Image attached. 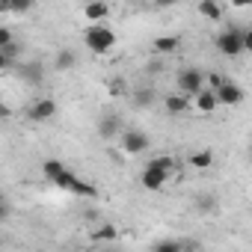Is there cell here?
Here are the masks:
<instances>
[{"label":"cell","mask_w":252,"mask_h":252,"mask_svg":"<svg viewBox=\"0 0 252 252\" xmlns=\"http://www.w3.org/2000/svg\"><path fill=\"white\" fill-rule=\"evenodd\" d=\"M128 92V80L125 77H113L110 80V95H125Z\"/></svg>","instance_id":"cell-24"},{"label":"cell","mask_w":252,"mask_h":252,"mask_svg":"<svg viewBox=\"0 0 252 252\" xmlns=\"http://www.w3.org/2000/svg\"><path fill=\"white\" fill-rule=\"evenodd\" d=\"M217 98H220V104H225V107H237V104L243 101V89H240L237 83L225 80V83L217 89Z\"/></svg>","instance_id":"cell-9"},{"label":"cell","mask_w":252,"mask_h":252,"mask_svg":"<svg viewBox=\"0 0 252 252\" xmlns=\"http://www.w3.org/2000/svg\"><path fill=\"white\" fill-rule=\"evenodd\" d=\"M169 175H172V172H166V169H160V166L149 163V166L140 172V184H143L146 190H160V187L169 181Z\"/></svg>","instance_id":"cell-5"},{"label":"cell","mask_w":252,"mask_h":252,"mask_svg":"<svg viewBox=\"0 0 252 252\" xmlns=\"http://www.w3.org/2000/svg\"><path fill=\"white\" fill-rule=\"evenodd\" d=\"M9 42H12V30H9V27H3V30H0V48L9 45Z\"/></svg>","instance_id":"cell-27"},{"label":"cell","mask_w":252,"mask_h":252,"mask_svg":"<svg viewBox=\"0 0 252 252\" xmlns=\"http://www.w3.org/2000/svg\"><path fill=\"white\" fill-rule=\"evenodd\" d=\"M74 65H77V57H74L71 48H63V51L54 57V68H57V71H68V68H74Z\"/></svg>","instance_id":"cell-14"},{"label":"cell","mask_w":252,"mask_h":252,"mask_svg":"<svg viewBox=\"0 0 252 252\" xmlns=\"http://www.w3.org/2000/svg\"><path fill=\"white\" fill-rule=\"evenodd\" d=\"M27 116H30L33 122H48V119L57 116V101H54V98H39V101L27 110Z\"/></svg>","instance_id":"cell-7"},{"label":"cell","mask_w":252,"mask_h":252,"mask_svg":"<svg viewBox=\"0 0 252 252\" xmlns=\"http://www.w3.org/2000/svg\"><path fill=\"white\" fill-rule=\"evenodd\" d=\"M178 0H155V6H160V9H166V6H175Z\"/></svg>","instance_id":"cell-29"},{"label":"cell","mask_w":252,"mask_h":252,"mask_svg":"<svg viewBox=\"0 0 252 252\" xmlns=\"http://www.w3.org/2000/svg\"><path fill=\"white\" fill-rule=\"evenodd\" d=\"M187 243H178V240H158L155 243V249H160V252H178V249H184Z\"/></svg>","instance_id":"cell-23"},{"label":"cell","mask_w":252,"mask_h":252,"mask_svg":"<svg viewBox=\"0 0 252 252\" xmlns=\"http://www.w3.org/2000/svg\"><path fill=\"white\" fill-rule=\"evenodd\" d=\"M222 83H225V77H220V74H211V77H208V89H214V92H217Z\"/></svg>","instance_id":"cell-26"},{"label":"cell","mask_w":252,"mask_h":252,"mask_svg":"<svg viewBox=\"0 0 252 252\" xmlns=\"http://www.w3.org/2000/svg\"><path fill=\"white\" fill-rule=\"evenodd\" d=\"M122 149H125V155H143L149 149V137L143 131H125L122 134Z\"/></svg>","instance_id":"cell-6"},{"label":"cell","mask_w":252,"mask_h":252,"mask_svg":"<svg viewBox=\"0 0 252 252\" xmlns=\"http://www.w3.org/2000/svg\"><path fill=\"white\" fill-rule=\"evenodd\" d=\"M178 45H181L178 36H160V39H155V51L158 54H172V51H178Z\"/></svg>","instance_id":"cell-20"},{"label":"cell","mask_w":252,"mask_h":252,"mask_svg":"<svg viewBox=\"0 0 252 252\" xmlns=\"http://www.w3.org/2000/svg\"><path fill=\"white\" fill-rule=\"evenodd\" d=\"M199 15L208 18V21H220L222 18V6L217 3V0H202V3H199Z\"/></svg>","instance_id":"cell-16"},{"label":"cell","mask_w":252,"mask_h":252,"mask_svg":"<svg viewBox=\"0 0 252 252\" xmlns=\"http://www.w3.org/2000/svg\"><path fill=\"white\" fill-rule=\"evenodd\" d=\"M217 51L225 54V57H240V54L246 51V45H243V30H237V27L222 30V33L217 36Z\"/></svg>","instance_id":"cell-4"},{"label":"cell","mask_w":252,"mask_h":252,"mask_svg":"<svg viewBox=\"0 0 252 252\" xmlns=\"http://www.w3.org/2000/svg\"><path fill=\"white\" fill-rule=\"evenodd\" d=\"M116 237H119V228L110 225V222H104V225H98V228L92 231V240H95V243H110V240H116Z\"/></svg>","instance_id":"cell-18"},{"label":"cell","mask_w":252,"mask_h":252,"mask_svg":"<svg viewBox=\"0 0 252 252\" xmlns=\"http://www.w3.org/2000/svg\"><path fill=\"white\" fill-rule=\"evenodd\" d=\"M152 163H155V166H160V169H166V172H172V158H166V155H160V158H155Z\"/></svg>","instance_id":"cell-25"},{"label":"cell","mask_w":252,"mask_h":252,"mask_svg":"<svg viewBox=\"0 0 252 252\" xmlns=\"http://www.w3.org/2000/svg\"><path fill=\"white\" fill-rule=\"evenodd\" d=\"M231 3H234L237 9H246V6H252V0H231Z\"/></svg>","instance_id":"cell-30"},{"label":"cell","mask_w":252,"mask_h":252,"mask_svg":"<svg viewBox=\"0 0 252 252\" xmlns=\"http://www.w3.org/2000/svg\"><path fill=\"white\" fill-rule=\"evenodd\" d=\"M42 172H45V178H48V181H57V178L65 172V166H63V160H57V158H48V160L42 163Z\"/></svg>","instance_id":"cell-19"},{"label":"cell","mask_w":252,"mask_h":252,"mask_svg":"<svg viewBox=\"0 0 252 252\" xmlns=\"http://www.w3.org/2000/svg\"><path fill=\"white\" fill-rule=\"evenodd\" d=\"M60 190H68V193H74V196H83V199H95L98 196V190H95V184H86V181H80L71 169H65L57 181H54Z\"/></svg>","instance_id":"cell-3"},{"label":"cell","mask_w":252,"mask_h":252,"mask_svg":"<svg viewBox=\"0 0 252 252\" xmlns=\"http://www.w3.org/2000/svg\"><path fill=\"white\" fill-rule=\"evenodd\" d=\"M134 101H137L140 107H152V104H155V89H137V92H134Z\"/></svg>","instance_id":"cell-22"},{"label":"cell","mask_w":252,"mask_h":252,"mask_svg":"<svg viewBox=\"0 0 252 252\" xmlns=\"http://www.w3.org/2000/svg\"><path fill=\"white\" fill-rule=\"evenodd\" d=\"M249 160H252V143H249Z\"/></svg>","instance_id":"cell-32"},{"label":"cell","mask_w":252,"mask_h":252,"mask_svg":"<svg viewBox=\"0 0 252 252\" xmlns=\"http://www.w3.org/2000/svg\"><path fill=\"white\" fill-rule=\"evenodd\" d=\"M83 39H86V48L92 54H107V51L116 48V33L110 27H104V24H89V30L83 33Z\"/></svg>","instance_id":"cell-1"},{"label":"cell","mask_w":252,"mask_h":252,"mask_svg":"<svg viewBox=\"0 0 252 252\" xmlns=\"http://www.w3.org/2000/svg\"><path fill=\"white\" fill-rule=\"evenodd\" d=\"M163 107H166V113H169V116H181V113H187V110L193 107V95H184V92L166 95Z\"/></svg>","instance_id":"cell-10"},{"label":"cell","mask_w":252,"mask_h":252,"mask_svg":"<svg viewBox=\"0 0 252 252\" xmlns=\"http://www.w3.org/2000/svg\"><path fill=\"white\" fill-rule=\"evenodd\" d=\"M243 45H246V51L252 54V27H249V30H243Z\"/></svg>","instance_id":"cell-28"},{"label":"cell","mask_w":252,"mask_h":252,"mask_svg":"<svg viewBox=\"0 0 252 252\" xmlns=\"http://www.w3.org/2000/svg\"><path fill=\"white\" fill-rule=\"evenodd\" d=\"M119 134H122V119H119L116 113H107V116L98 119V137H101V140H113V137H119Z\"/></svg>","instance_id":"cell-8"},{"label":"cell","mask_w":252,"mask_h":252,"mask_svg":"<svg viewBox=\"0 0 252 252\" xmlns=\"http://www.w3.org/2000/svg\"><path fill=\"white\" fill-rule=\"evenodd\" d=\"M30 9H33V0H0V12H18V15H24Z\"/></svg>","instance_id":"cell-17"},{"label":"cell","mask_w":252,"mask_h":252,"mask_svg":"<svg viewBox=\"0 0 252 252\" xmlns=\"http://www.w3.org/2000/svg\"><path fill=\"white\" fill-rule=\"evenodd\" d=\"M18 74H21L27 83L39 86V83H42V77H45V65H42V63H36V60H30V63H21V65H18Z\"/></svg>","instance_id":"cell-11"},{"label":"cell","mask_w":252,"mask_h":252,"mask_svg":"<svg viewBox=\"0 0 252 252\" xmlns=\"http://www.w3.org/2000/svg\"><path fill=\"white\" fill-rule=\"evenodd\" d=\"M160 68H163V65H160V60H152V65H149V71H152V74H158Z\"/></svg>","instance_id":"cell-31"},{"label":"cell","mask_w":252,"mask_h":252,"mask_svg":"<svg viewBox=\"0 0 252 252\" xmlns=\"http://www.w3.org/2000/svg\"><path fill=\"white\" fill-rule=\"evenodd\" d=\"M193 107H196L199 113H214V110L220 107V98H217V92H214V89H208V86H205V89L193 98Z\"/></svg>","instance_id":"cell-12"},{"label":"cell","mask_w":252,"mask_h":252,"mask_svg":"<svg viewBox=\"0 0 252 252\" xmlns=\"http://www.w3.org/2000/svg\"><path fill=\"white\" fill-rule=\"evenodd\" d=\"M83 15H86V21H89V24H101V21L110 15V6L104 3V0H92V3H86Z\"/></svg>","instance_id":"cell-13"},{"label":"cell","mask_w":252,"mask_h":252,"mask_svg":"<svg viewBox=\"0 0 252 252\" xmlns=\"http://www.w3.org/2000/svg\"><path fill=\"white\" fill-rule=\"evenodd\" d=\"M190 166H196V169H211V166H214V152H211V149L193 152V155H190Z\"/></svg>","instance_id":"cell-15"},{"label":"cell","mask_w":252,"mask_h":252,"mask_svg":"<svg viewBox=\"0 0 252 252\" xmlns=\"http://www.w3.org/2000/svg\"><path fill=\"white\" fill-rule=\"evenodd\" d=\"M175 86H178V92H184V95H199L205 86H208V80H205V74L199 71V68H181L178 71V77H175Z\"/></svg>","instance_id":"cell-2"},{"label":"cell","mask_w":252,"mask_h":252,"mask_svg":"<svg viewBox=\"0 0 252 252\" xmlns=\"http://www.w3.org/2000/svg\"><path fill=\"white\" fill-rule=\"evenodd\" d=\"M217 205H220V199H217L214 193H202V196H196V208H199L202 214H214Z\"/></svg>","instance_id":"cell-21"}]
</instances>
